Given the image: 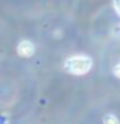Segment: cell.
<instances>
[{
	"mask_svg": "<svg viewBox=\"0 0 120 124\" xmlns=\"http://www.w3.org/2000/svg\"><path fill=\"white\" fill-rule=\"evenodd\" d=\"M92 58L91 56H86V55H76V56H69L64 61V70L71 75H86L92 70Z\"/></svg>",
	"mask_w": 120,
	"mask_h": 124,
	"instance_id": "1",
	"label": "cell"
},
{
	"mask_svg": "<svg viewBox=\"0 0 120 124\" xmlns=\"http://www.w3.org/2000/svg\"><path fill=\"white\" fill-rule=\"evenodd\" d=\"M17 53L21 58H30L35 55V45L30 41V40H21L17 46Z\"/></svg>",
	"mask_w": 120,
	"mask_h": 124,
	"instance_id": "2",
	"label": "cell"
},
{
	"mask_svg": "<svg viewBox=\"0 0 120 124\" xmlns=\"http://www.w3.org/2000/svg\"><path fill=\"white\" fill-rule=\"evenodd\" d=\"M104 124H119V117L115 114H105L104 116Z\"/></svg>",
	"mask_w": 120,
	"mask_h": 124,
	"instance_id": "3",
	"label": "cell"
},
{
	"mask_svg": "<svg viewBox=\"0 0 120 124\" xmlns=\"http://www.w3.org/2000/svg\"><path fill=\"white\" fill-rule=\"evenodd\" d=\"M112 3H113V10L117 12V15L120 17V0H113Z\"/></svg>",
	"mask_w": 120,
	"mask_h": 124,
	"instance_id": "4",
	"label": "cell"
},
{
	"mask_svg": "<svg viewBox=\"0 0 120 124\" xmlns=\"http://www.w3.org/2000/svg\"><path fill=\"white\" fill-rule=\"evenodd\" d=\"M113 75L120 79V63H119V65H115V68H113Z\"/></svg>",
	"mask_w": 120,
	"mask_h": 124,
	"instance_id": "5",
	"label": "cell"
},
{
	"mask_svg": "<svg viewBox=\"0 0 120 124\" xmlns=\"http://www.w3.org/2000/svg\"><path fill=\"white\" fill-rule=\"evenodd\" d=\"M5 121H7V116H0V124H7Z\"/></svg>",
	"mask_w": 120,
	"mask_h": 124,
	"instance_id": "6",
	"label": "cell"
}]
</instances>
